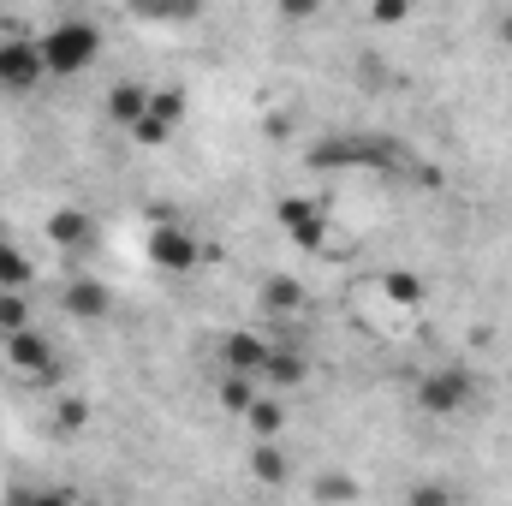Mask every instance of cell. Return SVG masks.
<instances>
[{"mask_svg": "<svg viewBox=\"0 0 512 506\" xmlns=\"http://www.w3.org/2000/svg\"><path fill=\"white\" fill-rule=\"evenodd\" d=\"M310 167H322V173H393V167H405V149L393 143V137H376V131H334V137H322V143H310Z\"/></svg>", "mask_w": 512, "mask_h": 506, "instance_id": "6da1fadb", "label": "cell"}, {"mask_svg": "<svg viewBox=\"0 0 512 506\" xmlns=\"http://www.w3.org/2000/svg\"><path fill=\"white\" fill-rule=\"evenodd\" d=\"M42 42V60H48V78H78L102 60V30L90 18H60L54 30L36 36Z\"/></svg>", "mask_w": 512, "mask_h": 506, "instance_id": "7a4b0ae2", "label": "cell"}, {"mask_svg": "<svg viewBox=\"0 0 512 506\" xmlns=\"http://www.w3.org/2000/svg\"><path fill=\"white\" fill-rule=\"evenodd\" d=\"M471 399H477V376L465 364H441V370H429L417 381V411L423 417H459V411H471Z\"/></svg>", "mask_w": 512, "mask_h": 506, "instance_id": "3957f363", "label": "cell"}, {"mask_svg": "<svg viewBox=\"0 0 512 506\" xmlns=\"http://www.w3.org/2000/svg\"><path fill=\"white\" fill-rule=\"evenodd\" d=\"M274 221H280V233H286L298 251H322V245H328V203H322V197L292 191V197L274 203Z\"/></svg>", "mask_w": 512, "mask_h": 506, "instance_id": "277c9868", "label": "cell"}, {"mask_svg": "<svg viewBox=\"0 0 512 506\" xmlns=\"http://www.w3.org/2000/svg\"><path fill=\"white\" fill-rule=\"evenodd\" d=\"M149 262H155L161 274H197V268H203V239H197L191 227H179L173 215H161L155 233H149Z\"/></svg>", "mask_w": 512, "mask_h": 506, "instance_id": "5b68a950", "label": "cell"}, {"mask_svg": "<svg viewBox=\"0 0 512 506\" xmlns=\"http://www.w3.org/2000/svg\"><path fill=\"white\" fill-rule=\"evenodd\" d=\"M36 84H48L42 42H30V36H6V42H0V90H6V96H24V90H36Z\"/></svg>", "mask_w": 512, "mask_h": 506, "instance_id": "8992f818", "label": "cell"}, {"mask_svg": "<svg viewBox=\"0 0 512 506\" xmlns=\"http://www.w3.org/2000/svg\"><path fill=\"white\" fill-rule=\"evenodd\" d=\"M179 126H185V90H149V102H143V120L131 126V137L155 149V143H167Z\"/></svg>", "mask_w": 512, "mask_h": 506, "instance_id": "52a82bcc", "label": "cell"}, {"mask_svg": "<svg viewBox=\"0 0 512 506\" xmlns=\"http://www.w3.org/2000/svg\"><path fill=\"white\" fill-rule=\"evenodd\" d=\"M60 310H66L72 322H108V316H114V286H102V280H90V274H72V280L60 286Z\"/></svg>", "mask_w": 512, "mask_h": 506, "instance_id": "ba28073f", "label": "cell"}, {"mask_svg": "<svg viewBox=\"0 0 512 506\" xmlns=\"http://www.w3.org/2000/svg\"><path fill=\"white\" fill-rule=\"evenodd\" d=\"M0 340H6V364H12L18 376L54 381V346H48V334H36V328H18V334H0Z\"/></svg>", "mask_w": 512, "mask_h": 506, "instance_id": "9c48e42d", "label": "cell"}, {"mask_svg": "<svg viewBox=\"0 0 512 506\" xmlns=\"http://www.w3.org/2000/svg\"><path fill=\"white\" fill-rule=\"evenodd\" d=\"M268 340L256 334V328H233L227 340H221V364L233 370V376H251V381H262V364H268Z\"/></svg>", "mask_w": 512, "mask_h": 506, "instance_id": "30bf717a", "label": "cell"}, {"mask_svg": "<svg viewBox=\"0 0 512 506\" xmlns=\"http://www.w3.org/2000/svg\"><path fill=\"white\" fill-rule=\"evenodd\" d=\"M304 304H310L304 280H292V274H268L262 280V310L268 316H304Z\"/></svg>", "mask_w": 512, "mask_h": 506, "instance_id": "8fae6325", "label": "cell"}, {"mask_svg": "<svg viewBox=\"0 0 512 506\" xmlns=\"http://www.w3.org/2000/svg\"><path fill=\"white\" fill-rule=\"evenodd\" d=\"M48 239H54L66 256H78L90 239H96V227H90L84 209H54V215H48Z\"/></svg>", "mask_w": 512, "mask_h": 506, "instance_id": "7c38bea8", "label": "cell"}, {"mask_svg": "<svg viewBox=\"0 0 512 506\" xmlns=\"http://www.w3.org/2000/svg\"><path fill=\"white\" fill-rule=\"evenodd\" d=\"M143 102H149V90H143V84H131V78H120V84H114V90H108V102H102V108H108V120H114V126H137V120H143Z\"/></svg>", "mask_w": 512, "mask_h": 506, "instance_id": "4fadbf2b", "label": "cell"}, {"mask_svg": "<svg viewBox=\"0 0 512 506\" xmlns=\"http://www.w3.org/2000/svg\"><path fill=\"white\" fill-rule=\"evenodd\" d=\"M304 376H310V358L292 352V346H274L268 364H262V381H274V387H298Z\"/></svg>", "mask_w": 512, "mask_h": 506, "instance_id": "5bb4252c", "label": "cell"}, {"mask_svg": "<svg viewBox=\"0 0 512 506\" xmlns=\"http://www.w3.org/2000/svg\"><path fill=\"white\" fill-rule=\"evenodd\" d=\"M131 12L149 18V24H185V18L203 12V0H131Z\"/></svg>", "mask_w": 512, "mask_h": 506, "instance_id": "9a60e30c", "label": "cell"}, {"mask_svg": "<svg viewBox=\"0 0 512 506\" xmlns=\"http://www.w3.org/2000/svg\"><path fill=\"white\" fill-rule=\"evenodd\" d=\"M30 280H36V262L18 251L12 239H0V286H18V292H30Z\"/></svg>", "mask_w": 512, "mask_h": 506, "instance_id": "2e32d148", "label": "cell"}, {"mask_svg": "<svg viewBox=\"0 0 512 506\" xmlns=\"http://www.w3.org/2000/svg\"><path fill=\"white\" fill-rule=\"evenodd\" d=\"M251 471L262 477V483H286V453L274 447V435H256V447H251Z\"/></svg>", "mask_w": 512, "mask_h": 506, "instance_id": "e0dca14e", "label": "cell"}, {"mask_svg": "<svg viewBox=\"0 0 512 506\" xmlns=\"http://www.w3.org/2000/svg\"><path fill=\"white\" fill-rule=\"evenodd\" d=\"M18 328H30V292L0 286V334H18Z\"/></svg>", "mask_w": 512, "mask_h": 506, "instance_id": "ac0fdd59", "label": "cell"}, {"mask_svg": "<svg viewBox=\"0 0 512 506\" xmlns=\"http://www.w3.org/2000/svg\"><path fill=\"white\" fill-rule=\"evenodd\" d=\"M245 423H251V435H280L286 411H280V399H262V393H256L251 405H245Z\"/></svg>", "mask_w": 512, "mask_h": 506, "instance_id": "d6986e66", "label": "cell"}, {"mask_svg": "<svg viewBox=\"0 0 512 506\" xmlns=\"http://www.w3.org/2000/svg\"><path fill=\"white\" fill-rule=\"evenodd\" d=\"M382 292L393 304H417V298H423V280H417V274H382Z\"/></svg>", "mask_w": 512, "mask_h": 506, "instance_id": "ffe728a7", "label": "cell"}, {"mask_svg": "<svg viewBox=\"0 0 512 506\" xmlns=\"http://www.w3.org/2000/svg\"><path fill=\"white\" fill-rule=\"evenodd\" d=\"M221 399H227V405H233V411L245 417V405H251V399H256L251 376H233V370H227V381H221Z\"/></svg>", "mask_w": 512, "mask_h": 506, "instance_id": "44dd1931", "label": "cell"}, {"mask_svg": "<svg viewBox=\"0 0 512 506\" xmlns=\"http://www.w3.org/2000/svg\"><path fill=\"white\" fill-rule=\"evenodd\" d=\"M352 495H358L352 477H322V483H316V501H352Z\"/></svg>", "mask_w": 512, "mask_h": 506, "instance_id": "7402d4cb", "label": "cell"}, {"mask_svg": "<svg viewBox=\"0 0 512 506\" xmlns=\"http://www.w3.org/2000/svg\"><path fill=\"white\" fill-rule=\"evenodd\" d=\"M274 6H280V18H286V24H304V18H316V12H322V0H274Z\"/></svg>", "mask_w": 512, "mask_h": 506, "instance_id": "603a6c76", "label": "cell"}, {"mask_svg": "<svg viewBox=\"0 0 512 506\" xmlns=\"http://www.w3.org/2000/svg\"><path fill=\"white\" fill-rule=\"evenodd\" d=\"M370 12H376V24H405L411 18V0H376Z\"/></svg>", "mask_w": 512, "mask_h": 506, "instance_id": "cb8c5ba5", "label": "cell"}, {"mask_svg": "<svg viewBox=\"0 0 512 506\" xmlns=\"http://www.w3.org/2000/svg\"><path fill=\"white\" fill-rule=\"evenodd\" d=\"M84 417H90V405H84V399H60V429H78Z\"/></svg>", "mask_w": 512, "mask_h": 506, "instance_id": "d4e9b609", "label": "cell"}, {"mask_svg": "<svg viewBox=\"0 0 512 506\" xmlns=\"http://www.w3.org/2000/svg\"><path fill=\"white\" fill-rule=\"evenodd\" d=\"M501 36H507V42H512V12H507V24H501Z\"/></svg>", "mask_w": 512, "mask_h": 506, "instance_id": "484cf974", "label": "cell"}]
</instances>
